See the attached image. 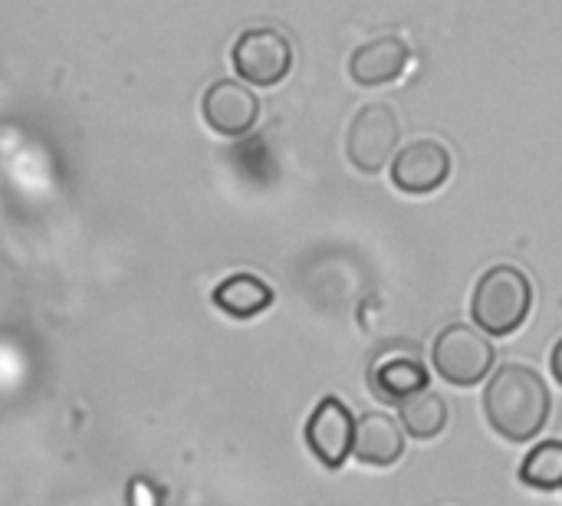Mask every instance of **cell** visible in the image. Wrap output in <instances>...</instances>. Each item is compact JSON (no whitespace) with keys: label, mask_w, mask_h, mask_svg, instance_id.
<instances>
[{"label":"cell","mask_w":562,"mask_h":506,"mask_svg":"<svg viewBox=\"0 0 562 506\" xmlns=\"http://www.w3.org/2000/svg\"><path fill=\"white\" fill-rule=\"evenodd\" d=\"M398 421L405 425V431L418 441H435L445 435L448 421H451V408L448 402L431 392V389H422L415 395H408L405 402H398Z\"/></svg>","instance_id":"obj_13"},{"label":"cell","mask_w":562,"mask_h":506,"mask_svg":"<svg viewBox=\"0 0 562 506\" xmlns=\"http://www.w3.org/2000/svg\"><path fill=\"white\" fill-rule=\"evenodd\" d=\"M431 362H435V372L448 385L474 389L491 375L497 352H494V346L481 326L454 323V326L438 333V339L431 346Z\"/></svg>","instance_id":"obj_3"},{"label":"cell","mask_w":562,"mask_h":506,"mask_svg":"<svg viewBox=\"0 0 562 506\" xmlns=\"http://www.w3.org/2000/svg\"><path fill=\"white\" fill-rule=\"evenodd\" d=\"M214 306L231 319H254L273 306V286L254 273H234L214 286Z\"/></svg>","instance_id":"obj_12"},{"label":"cell","mask_w":562,"mask_h":506,"mask_svg":"<svg viewBox=\"0 0 562 506\" xmlns=\"http://www.w3.org/2000/svg\"><path fill=\"white\" fill-rule=\"evenodd\" d=\"M405 425L385 412H369L356 421L352 458L366 468H392L405 454Z\"/></svg>","instance_id":"obj_11"},{"label":"cell","mask_w":562,"mask_h":506,"mask_svg":"<svg viewBox=\"0 0 562 506\" xmlns=\"http://www.w3.org/2000/svg\"><path fill=\"white\" fill-rule=\"evenodd\" d=\"M550 372H553V379L562 385V339L553 346V352H550Z\"/></svg>","instance_id":"obj_15"},{"label":"cell","mask_w":562,"mask_h":506,"mask_svg":"<svg viewBox=\"0 0 562 506\" xmlns=\"http://www.w3.org/2000/svg\"><path fill=\"white\" fill-rule=\"evenodd\" d=\"M520 481L537 491H560L562 487V441H543L537 445L524 464H520Z\"/></svg>","instance_id":"obj_14"},{"label":"cell","mask_w":562,"mask_h":506,"mask_svg":"<svg viewBox=\"0 0 562 506\" xmlns=\"http://www.w3.org/2000/svg\"><path fill=\"white\" fill-rule=\"evenodd\" d=\"M306 445L316 454V461L329 471L342 468L352 458V445H356V418L349 412V405L336 395H326L310 421H306Z\"/></svg>","instance_id":"obj_8"},{"label":"cell","mask_w":562,"mask_h":506,"mask_svg":"<svg viewBox=\"0 0 562 506\" xmlns=\"http://www.w3.org/2000/svg\"><path fill=\"white\" fill-rule=\"evenodd\" d=\"M412 63V49L402 36L395 33H382L369 43H362L352 56H349V76L356 86H389L398 82L405 76Z\"/></svg>","instance_id":"obj_10"},{"label":"cell","mask_w":562,"mask_h":506,"mask_svg":"<svg viewBox=\"0 0 562 506\" xmlns=\"http://www.w3.org/2000/svg\"><path fill=\"white\" fill-rule=\"evenodd\" d=\"M231 63L237 76L250 86H280L296 63L293 40L277 26H250L231 46Z\"/></svg>","instance_id":"obj_5"},{"label":"cell","mask_w":562,"mask_h":506,"mask_svg":"<svg viewBox=\"0 0 562 506\" xmlns=\"http://www.w3.org/2000/svg\"><path fill=\"white\" fill-rule=\"evenodd\" d=\"M369 389L379 402L398 405L408 395L428 389V369L415 349H389L369 366Z\"/></svg>","instance_id":"obj_9"},{"label":"cell","mask_w":562,"mask_h":506,"mask_svg":"<svg viewBox=\"0 0 562 506\" xmlns=\"http://www.w3.org/2000/svg\"><path fill=\"white\" fill-rule=\"evenodd\" d=\"M553 415L550 385L524 362L501 366L484 389V418L510 445H527L543 435Z\"/></svg>","instance_id":"obj_1"},{"label":"cell","mask_w":562,"mask_h":506,"mask_svg":"<svg viewBox=\"0 0 562 506\" xmlns=\"http://www.w3.org/2000/svg\"><path fill=\"white\" fill-rule=\"evenodd\" d=\"M533 280L514 263H494L481 273L471 296V319L487 336H514L533 313Z\"/></svg>","instance_id":"obj_2"},{"label":"cell","mask_w":562,"mask_h":506,"mask_svg":"<svg viewBox=\"0 0 562 506\" xmlns=\"http://www.w3.org/2000/svg\"><path fill=\"white\" fill-rule=\"evenodd\" d=\"M402 142V119L395 105L389 102H369L362 105L346 132V155L362 175H379L385 165H392L395 148Z\"/></svg>","instance_id":"obj_4"},{"label":"cell","mask_w":562,"mask_h":506,"mask_svg":"<svg viewBox=\"0 0 562 506\" xmlns=\"http://www.w3.org/2000/svg\"><path fill=\"white\" fill-rule=\"evenodd\" d=\"M451 171H454V158L448 145H441L438 138H418L395 155L392 184L402 194L422 198V194H435L451 178Z\"/></svg>","instance_id":"obj_7"},{"label":"cell","mask_w":562,"mask_h":506,"mask_svg":"<svg viewBox=\"0 0 562 506\" xmlns=\"http://www.w3.org/2000/svg\"><path fill=\"white\" fill-rule=\"evenodd\" d=\"M201 119L221 138H244L260 122V99L240 76L217 79L201 95Z\"/></svg>","instance_id":"obj_6"}]
</instances>
